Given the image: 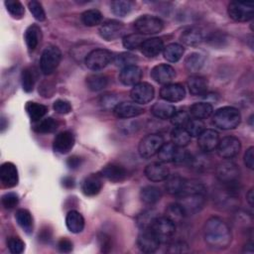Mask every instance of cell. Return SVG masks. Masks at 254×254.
<instances>
[{"instance_id":"cell-1","label":"cell","mask_w":254,"mask_h":254,"mask_svg":"<svg viewBox=\"0 0 254 254\" xmlns=\"http://www.w3.org/2000/svg\"><path fill=\"white\" fill-rule=\"evenodd\" d=\"M203 238L208 246L214 249H224L230 245L232 233L223 219L213 216L208 218L203 225Z\"/></svg>"},{"instance_id":"cell-2","label":"cell","mask_w":254,"mask_h":254,"mask_svg":"<svg viewBox=\"0 0 254 254\" xmlns=\"http://www.w3.org/2000/svg\"><path fill=\"white\" fill-rule=\"evenodd\" d=\"M212 121L216 127L222 130H230L239 125L241 114L238 109L232 106H224L214 112Z\"/></svg>"},{"instance_id":"cell-3","label":"cell","mask_w":254,"mask_h":254,"mask_svg":"<svg viewBox=\"0 0 254 254\" xmlns=\"http://www.w3.org/2000/svg\"><path fill=\"white\" fill-rule=\"evenodd\" d=\"M204 193L195 191H184L178 195V203L183 207L187 215L198 212L204 204Z\"/></svg>"},{"instance_id":"cell-4","label":"cell","mask_w":254,"mask_h":254,"mask_svg":"<svg viewBox=\"0 0 254 254\" xmlns=\"http://www.w3.org/2000/svg\"><path fill=\"white\" fill-rule=\"evenodd\" d=\"M62 61V52L56 46H48L42 53L40 65L44 74H51Z\"/></svg>"},{"instance_id":"cell-5","label":"cell","mask_w":254,"mask_h":254,"mask_svg":"<svg viewBox=\"0 0 254 254\" xmlns=\"http://www.w3.org/2000/svg\"><path fill=\"white\" fill-rule=\"evenodd\" d=\"M134 28L139 34L154 35L160 33L164 28L163 21L156 16L142 15L134 22Z\"/></svg>"},{"instance_id":"cell-6","label":"cell","mask_w":254,"mask_h":254,"mask_svg":"<svg viewBox=\"0 0 254 254\" xmlns=\"http://www.w3.org/2000/svg\"><path fill=\"white\" fill-rule=\"evenodd\" d=\"M113 61L112 53L105 49H95L87 54L84 63L85 65L94 71L100 70Z\"/></svg>"},{"instance_id":"cell-7","label":"cell","mask_w":254,"mask_h":254,"mask_svg":"<svg viewBox=\"0 0 254 254\" xmlns=\"http://www.w3.org/2000/svg\"><path fill=\"white\" fill-rule=\"evenodd\" d=\"M229 17L236 22H247L254 16V4L250 2L232 1L228 4Z\"/></svg>"},{"instance_id":"cell-8","label":"cell","mask_w":254,"mask_h":254,"mask_svg":"<svg viewBox=\"0 0 254 254\" xmlns=\"http://www.w3.org/2000/svg\"><path fill=\"white\" fill-rule=\"evenodd\" d=\"M150 229L156 235L160 243H165L175 234L176 224L166 216H158Z\"/></svg>"},{"instance_id":"cell-9","label":"cell","mask_w":254,"mask_h":254,"mask_svg":"<svg viewBox=\"0 0 254 254\" xmlns=\"http://www.w3.org/2000/svg\"><path fill=\"white\" fill-rule=\"evenodd\" d=\"M164 144V139L159 134H150L145 136L139 143L138 151L142 158L149 159L158 154L160 148Z\"/></svg>"},{"instance_id":"cell-10","label":"cell","mask_w":254,"mask_h":254,"mask_svg":"<svg viewBox=\"0 0 254 254\" xmlns=\"http://www.w3.org/2000/svg\"><path fill=\"white\" fill-rule=\"evenodd\" d=\"M239 176V168L233 162L224 161L216 167V178L222 185L238 183Z\"/></svg>"},{"instance_id":"cell-11","label":"cell","mask_w":254,"mask_h":254,"mask_svg":"<svg viewBox=\"0 0 254 254\" xmlns=\"http://www.w3.org/2000/svg\"><path fill=\"white\" fill-rule=\"evenodd\" d=\"M241 149V143L238 138L233 136H226L222 138L216 147L217 154L220 158L229 160L235 157Z\"/></svg>"},{"instance_id":"cell-12","label":"cell","mask_w":254,"mask_h":254,"mask_svg":"<svg viewBox=\"0 0 254 254\" xmlns=\"http://www.w3.org/2000/svg\"><path fill=\"white\" fill-rule=\"evenodd\" d=\"M155 95V90L152 84L148 82H139L135 84L131 91L130 96L134 102L138 104H146L150 102Z\"/></svg>"},{"instance_id":"cell-13","label":"cell","mask_w":254,"mask_h":254,"mask_svg":"<svg viewBox=\"0 0 254 254\" xmlns=\"http://www.w3.org/2000/svg\"><path fill=\"white\" fill-rule=\"evenodd\" d=\"M125 30L122 22L117 20H108L102 23L99 27V35L106 41H113L120 38Z\"/></svg>"},{"instance_id":"cell-14","label":"cell","mask_w":254,"mask_h":254,"mask_svg":"<svg viewBox=\"0 0 254 254\" xmlns=\"http://www.w3.org/2000/svg\"><path fill=\"white\" fill-rule=\"evenodd\" d=\"M137 245L142 252L153 253L159 248L160 241L150 228L141 229L137 239Z\"/></svg>"},{"instance_id":"cell-15","label":"cell","mask_w":254,"mask_h":254,"mask_svg":"<svg viewBox=\"0 0 254 254\" xmlns=\"http://www.w3.org/2000/svg\"><path fill=\"white\" fill-rule=\"evenodd\" d=\"M113 113L117 118L128 119L141 115L144 113V109L136 102H119L113 109Z\"/></svg>"},{"instance_id":"cell-16","label":"cell","mask_w":254,"mask_h":254,"mask_svg":"<svg viewBox=\"0 0 254 254\" xmlns=\"http://www.w3.org/2000/svg\"><path fill=\"white\" fill-rule=\"evenodd\" d=\"M176 76L175 68L167 64H160L155 65L151 70V77L158 83L168 84Z\"/></svg>"},{"instance_id":"cell-17","label":"cell","mask_w":254,"mask_h":254,"mask_svg":"<svg viewBox=\"0 0 254 254\" xmlns=\"http://www.w3.org/2000/svg\"><path fill=\"white\" fill-rule=\"evenodd\" d=\"M75 143L73 134L70 131H63L59 133L53 143V149L59 154H66L69 152Z\"/></svg>"},{"instance_id":"cell-18","label":"cell","mask_w":254,"mask_h":254,"mask_svg":"<svg viewBox=\"0 0 254 254\" xmlns=\"http://www.w3.org/2000/svg\"><path fill=\"white\" fill-rule=\"evenodd\" d=\"M0 180L4 188H13L18 185V170L13 163L6 162L0 168Z\"/></svg>"},{"instance_id":"cell-19","label":"cell","mask_w":254,"mask_h":254,"mask_svg":"<svg viewBox=\"0 0 254 254\" xmlns=\"http://www.w3.org/2000/svg\"><path fill=\"white\" fill-rule=\"evenodd\" d=\"M186 95L185 87L179 83L165 84L160 90V96L168 102H178Z\"/></svg>"},{"instance_id":"cell-20","label":"cell","mask_w":254,"mask_h":254,"mask_svg":"<svg viewBox=\"0 0 254 254\" xmlns=\"http://www.w3.org/2000/svg\"><path fill=\"white\" fill-rule=\"evenodd\" d=\"M218 142H219V136L215 130L204 129L203 132L198 136L197 145L202 152L207 153L216 149Z\"/></svg>"},{"instance_id":"cell-21","label":"cell","mask_w":254,"mask_h":254,"mask_svg":"<svg viewBox=\"0 0 254 254\" xmlns=\"http://www.w3.org/2000/svg\"><path fill=\"white\" fill-rule=\"evenodd\" d=\"M145 176L149 181L162 182L170 176V171L162 162H154L145 168Z\"/></svg>"},{"instance_id":"cell-22","label":"cell","mask_w":254,"mask_h":254,"mask_svg":"<svg viewBox=\"0 0 254 254\" xmlns=\"http://www.w3.org/2000/svg\"><path fill=\"white\" fill-rule=\"evenodd\" d=\"M103 182L101 174H90L87 176L82 184H81V190L87 196L96 195L102 189Z\"/></svg>"},{"instance_id":"cell-23","label":"cell","mask_w":254,"mask_h":254,"mask_svg":"<svg viewBox=\"0 0 254 254\" xmlns=\"http://www.w3.org/2000/svg\"><path fill=\"white\" fill-rule=\"evenodd\" d=\"M102 178L112 182V183H120L123 182L127 178V171L124 167L118 164H108L101 170Z\"/></svg>"},{"instance_id":"cell-24","label":"cell","mask_w":254,"mask_h":254,"mask_svg":"<svg viewBox=\"0 0 254 254\" xmlns=\"http://www.w3.org/2000/svg\"><path fill=\"white\" fill-rule=\"evenodd\" d=\"M142 69L135 65H130L121 69L119 73V80L124 85H135L140 82L142 78Z\"/></svg>"},{"instance_id":"cell-25","label":"cell","mask_w":254,"mask_h":254,"mask_svg":"<svg viewBox=\"0 0 254 254\" xmlns=\"http://www.w3.org/2000/svg\"><path fill=\"white\" fill-rule=\"evenodd\" d=\"M164 42L160 38L146 39L141 46L142 54L147 58H155L164 50Z\"/></svg>"},{"instance_id":"cell-26","label":"cell","mask_w":254,"mask_h":254,"mask_svg":"<svg viewBox=\"0 0 254 254\" xmlns=\"http://www.w3.org/2000/svg\"><path fill=\"white\" fill-rule=\"evenodd\" d=\"M65 224L70 232L79 233L84 228V218L78 211L70 210L66 214Z\"/></svg>"},{"instance_id":"cell-27","label":"cell","mask_w":254,"mask_h":254,"mask_svg":"<svg viewBox=\"0 0 254 254\" xmlns=\"http://www.w3.org/2000/svg\"><path fill=\"white\" fill-rule=\"evenodd\" d=\"M208 86L207 79L200 75H192L188 79V87L193 95H202L206 92Z\"/></svg>"},{"instance_id":"cell-28","label":"cell","mask_w":254,"mask_h":254,"mask_svg":"<svg viewBox=\"0 0 254 254\" xmlns=\"http://www.w3.org/2000/svg\"><path fill=\"white\" fill-rule=\"evenodd\" d=\"M25 42L30 51H34L41 42L42 32L38 25H31L25 31Z\"/></svg>"},{"instance_id":"cell-29","label":"cell","mask_w":254,"mask_h":254,"mask_svg":"<svg viewBox=\"0 0 254 254\" xmlns=\"http://www.w3.org/2000/svg\"><path fill=\"white\" fill-rule=\"evenodd\" d=\"M181 41L186 46L195 47L203 41L202 32L197 28H190L183 32L181 35Z\"/></svg>"},{"instance_id":"cell-30","label":"cell","mask_w":254,"mask_h":254,"mask_svg":"<svg viewBox=\"0 0 254 254\" xmlns=\"http://www.w3.org/2000/svg\"><path fill=\"white\" fill-rule=\"evenodd\" d=\"M186 179H184L183 177L179 176V175H173V176H169L166 179V190L170 193V194H174V195H179L186 185Z\"/></svg>"},{"instance_id":"cell-31","label":"cell","mask_w":254,"mask_h":254,"mask_svg":"<svg viewBox=\"0 0 254 254\" xmlns=\"http://www.w3.org/2000/svg\"><path fill=\"white\" fill-rule=\"evenodd\" d=\"M15 218L17 223L21 226V228L27 233L30 234L34 228V220L31 212L25 208H20L16 211Z\"/></svg>"},{"instance_id":"cell-32","label":"cell","mask_w":254,"mask_h":254,"mask_svg":"<svg viewBox=\"0 0 254 254\" xmlns=\"http://www.w3.org/2000/svg\"><path fill=\"white\" fill-rule=\"evenodd\" d=\"M176 112V107L167 102H157L151 107V113L159 119H170Z\"/></svg>"},{"instance_id":"cell-33","label":"cell","mask_w":254,"mask_h":254,"mask_svg":"<svg viewBox=\"0 0 254 254\" xmlns=\"http://www.w3.org/2000/svg\"><path fill=\"white\" fill-rule=\"evenodd\" d=\"M190 112L194 119L202 120L208 118L212 114L213 108L208 102H197L190 106Z\"/></svg>"},{"instance_id":"cell-34","label":"cell","mask_w":254,"mask_h":254,"mask_svg":"<svg viewBox=\"0 0 254 254\" xmlns=\"http://www.w3.org/2000/svg\"><path fill=\"white\" fill-rule=\"evenodd\" d=\"M162 197V191L159 188L154 186H147L140 191V198L146 204H154Z\"/></svg>"},{"instance_id":"cell-35","label":"cell","mask_w":254,"mask_h":254,"mask_svg":"<svg viewBox=\"0 0 254 254\" xmlns=\"http://www.w3.org/2000/svg\"><path fill=\"white\" fill-rule=\"evenodd\" d=\"M25 108H26V111H27L28 115L30 116L31 120L34 122H38L41 119H43V117L48 112V107L46 105L38 103V102H34V101L27 102Z\"/></svg>"},{"instance_id":"cell-36","label":"cell","mask_w":254,"mask_h":254,"mask_svg":"<svg viewBox=\"0 0 254 254\" xmlns=\"http://www.w3.org/2000/svg\"><path fill=\"white\" fill-rule=\"evenodd\" d=\"M203 64L204 58L198 53H191L185 60V67L190 73H195L200 70Z\"/></svg>"},{"instance_id":"cell-37","label":"cell","mask_w":254,"mask_h":254,"mask_svg":"<svg viewBox=\"0 0 254 254\" xmlns=\"http://www.w3.org/2000/svg\"><path fill=\"white\" fill-rule=\"evenodd\" d=\"M108 84V78L102 73H92L86 77V85L91 91H99Z\"/></svg>"},{"instance_id":"cell-38","label":"cell","mask_w":254,"mask_h":254,"mask_svg":"<svg viewBox=\"0 0 254 254\" xmlns=\"http://www.w3.org/2000/svg\"><path fill=\"white\" fill-rule=\"evenodd\" d=\"M184 47L180 44H169L167 47L164 48L163 50V55L164 58L170 62V63H177L178 61L181 60L184 54Z\"/></svg>"},{"instance_id":"cell-39","label":"cell","mask_w":254,"mask_h":254,"mask_svg":"<svg viewBox=\"0 0 254 254\" xmlns=\"http://www.w3.org/2000/svg\"><path fill=\"white\" fill-rule=\"evenodd\" d=\"M171 138L172 143L179 148L186 147L190 142V135L188 133L186 128L175 127L171 133Z\"/></svg>"},{"instance_id":"cell-40","label":"cell","mask_w":254,"mask_h":254,"mask_svg":"<svg viewBox=\"0 0 254 254\" xmlns=\"http://www.w3.org/2000/svg\"><path fill=\"white\" fill-rule=\"evenodd\" d=\"M165 214H166L165 216L167 218H169L170 220H172L175 224L181 222L187 216L183 207L178 202H174V203L169 204L166 208Z\"/></svg>"},{"instance_id":"cell-41","label":"cell","mask_w":254,"mask_h":254,"mask_svg":"<svg viewBox=\"0 0 254 254\" xmlns=\"http://www.w3.org/2000/svg\"><path fill=\"white\" fill-rule=\"evenodd\" d=\"M110 8L114 15L124 17L131 12L133 3L128 0H115L110 3Z\"/></svg>"},{"instance_id":"cell-42","label":"cell","mask_w":254,"mask_h":254,"mask_svg":"<svg viewBox=\"0 0 254 254\" xmlns=\"http://www.w3.org/2000/svg\"><path fill=\"white\" fill-rule=\"evenodd\" d=\"M178 147L175 146L172 142L169 143H164L162 147L160 148L158 152V157L159 160L162 163H169V162H174L175 156L177 153Z\"/></svg>"},{"instance_id":"cell-43","label":"cell","mask_w":254,"mask_h":254,"mask_svg":"<svg viewBox=\"0 0 254 254\" xmlns=\"http://www.w3.org/2000/svg\"><path fill=\"white\" fill-rule=\"evenodd\" d=\"M81 21L87 27H94L102 22V14L96 9H89L81 14Z\"/></svg>"},{"instance_id":"cell-44","label":"cell","mask_w":254,"mask_h":254,"mask_svg":"<svg viewBox=\"0 0 254 254\" xmlns=\"http://www.w3.org/2000/svg\"><path fill=\"white\" fill-rule=\"evenodd\" d=\"M158 216V213L153 209L145 210L137 216V224L141 229L151 228L153 222Z\"/></svg>"},{"instance_id":"cell-45","label":"cell","mask_w":254,"mask_h":254,"mask_svg":"<svg viewBox=\"0 0 254 254\" xmlns=\"http://www.w3.org/2000/svg\"><path fill=\"white\" fill-rule=\"evenodd\" d=\"M59 123L52 117L41 119L34 126V130L38 133H52L57 130Z\"/></svg>"},{"instance_id":"cell-46","label":"cell","mask_w":254,"mask_h":254,"mask_svg":"<svg viewBox=\"0 0 254 254\" xmlns=\"http://www.w3.org/2000/svg\"><path fill=\"white\" fill-rule=\"evenodd\" d=\"M145 40L146 39L142 34H139V33L129 34L123 38V46L128 50H135V49L141 48Z\"/></svg>"},{"instance_id":"cell-47","label":"cell","mask_w":254,"mask_h":254,"mask_svg":"<svg viewBox=\"0 0 254 254\" xmlns=\"http://www.w3.org/2000/svg\"><path fill=\"white\" fill-rule=\"evenodd\" d=\"M5 6L10 15L16 19H21L24 16L25 9L20 1L17 0H6Z\"/></svg>"},{"instance_id":"cell-48","label":"cell","mask_w":254,"mask_h":254,"mask_svg":"<svg viewBox=\"0 0 254 254\" xmlns=\"http://www.w3.org/2000/svg\"><path fill=\"white\" fill-rule=\"evenodd\" d=\"M136 62L137 58L130 53H121L113 58V63L117 66H121L122 68L130 65H135Z\"/></svg>"},{"instance_id":"cell-49","label":"cell","mask_w":254,"mask_h":254,"mask_svg":"<svg viewBox=\"0 0 254 254\" xmlns=\"http://www.w3.org/2000/svg\"><path fill=\"white\" fill-rule=\"evenodd\" d=\"M21 81H22V86L23 89L26 92H31L34 89V84H35V79L33 75V71L29 68L26 67L22 70L21 73Z\"/></svg>"},{"instance_id":"cell-50","label":"cell","mask_w":254,"mask_h":254,"mask_svg":"<svg viewBox=\"0 0 254 254\" xmlns=\"http://www.w3.org/2000/svg\"><path fill=\"white\" fill-rule=\"evenodd\" d=\"M186 130L190 137H198L204 130V123L199 119H190L186 126Z\"/></svg>"},{"instance_id":"cell-51","label":"cell","mask_w":254,"mask_h":254,"mask_svg":"<svg viewBox=\"0 0 254 254\" xmlns=\"http://www.w3.org/2000/svg\"><path fill=\"white\" fill-rule=\"evenodd\" d=\"M170 119H171V123L175 127H181V128H186L187 124L190 120L189 113H187L186 111H176Z\"/></svg>"},{"instance_id":"cell-52","label":"cell","mask_w":254,"mask_h":254,"mask_svg":"<svg viewBox=\"0 0 254 254\" xmlns=\"http://www.w3.org/2000/svg\"><path fill=\"white\" fill-rule=\"evenodd\" d=\"M28 7L34 18L38 21H44L46 19V13L42 6V4L39 1L32 0L28 3Z\"/></svg>"},{"instance_id":"cell-53","label":"cell","mask_w":254,"mask_h":254,"mask_svg":"<svg viewBox=\"0 0 254 254\" xmlns=\"http://www.w3.org/2000/svg\"><path fill=\"white\" fill-rule=\"evenodd\" d=\"M7 246L11 253L13 254H20L24 251L25 243L23 240L17 236H12L7 240Z\"/></svg>"},{"instance_id":"cell-54","label":"cell","mask_w":254,"mask_h":254,"mask_svg":"<svg viewBox=\"0 0 254 254\" xmlns=\"http://www.w3.org/2000/svg\"><path fill=\"white\" fill-rule=\"evenodd\" d=\"M2 205L6 209L14 208L19 202V196L15 192H6L1 198Z\"/></svg>"},{"instance_id":"cell-55","label":"cell","mask_w":254,"mask_h":254,"mask_svg":"<svg viewBox=\"0 0 254 254\" xmlns=\"http://www.w3.org/2000/svg\"><path fill=\"white\" fill-rule=\"evenodd\" d=\"M99 103L103 109H111V108L114 109V107L119 103V101L117 96L111 93H107L101 96Z\"/></svg>"},{"instance_id":"cell-56","label":"cell","mask_w":254,"mask_h":254,"mask_svg":"<svg viewBox=\"0 0 254 254\" xmlns=\"http://www.w3.org/2000/svg\"><path fill=\"white\" fill-rule=\"evenodd\" d=\"M54 110L60 114H67L71 111V105L67 100L58 99L54 102Z\"/></svg>"},{"instance_id":"cell-57","label":"cell","mask_w":254,"mask_h":254,"mask_svg":"<svg viewBox=\"0 0 254 254\" xmlns=\"http://www.w3.org/2000/svg\"><path fill=\"white\" fill-rule=\"evenodd\" d=\"M169 253H186L189 252V245L185 241H175L169 245Z\"/></svg>"},{"instance_id":"cell-58","label":"cell","mask_w":254,"mask_h":254,"mask_svg":"<svg viewBox=\"0 0 254 254\" xmlns=\"http://www.w3.org/2000/svg\"><path fill=\"white\" fill-rule=\"evenodd\" d=\"M98 242H99V246H100V249L102 252L107 253L111 250V247H112L111 239L105 233H100L98 235Z\"/></svg>"},{"instance_id":"cell-59","label":"cell","mask_w":254,"mask_h":254,"mask_svg":"<svg viewBox=\"0 0 254 254\" xmlns=\"http://www.w3.org/2000/svg\"><path fill=\"white\" fill-rule=\"evenodd\" d=\"M244 164L247 168L252 170L254 168V148L250 147L244 154Z\"/></svg>"},{"instance_id":"cell-60","label":"cell","mask_w":254,"mask_h":254,"mask_svg":"<svg viewBox=\"0 0 254 254\" xmlns=\"http://www.w3.org/2000/svg\"><path fill=\"white\" fill-rule=\"evenodd\" d=\"M58 248L61 252L68 253L72 250V242L67 238H61L58 242Z\"/></svg>"},{"instance_id":"cell-61","label":"cell","mask_w":254,"mask_h":254,"mask_svg":"<svg viewBox=\"0 0 254 254\" xmlns=\"http://www.w3.org/2000/svg\"><path fill=\"white\" fill-rule=\"evenodd\" d=\"M81 163H82V160L78 156H71L66 161L67 167L72 170L79 168L81 166Z\"/></svg>"},{"instance_id":"cell-62","label":"cell","mask_w":254,"mask_h":254,"mask_svg":"<svg viewBox=\"0 0 254 254\" xmlns=\"http://www.w3.org/2000/svg\"><path fill=\"white\" fill-rule=\"evenodd\" d=\"M63 186L66 189H72L75 185L74 183V180L71 178V177H65L63 179Z\"/></svg>"},{"instance_id":"cell-63","label":"cell","mask_w":254,"mask_h":254,"mask_svg":"<svg viewBox=\"0 0 254 254\" xmlns=\"http://www.w3.org/2000/svg\"><path fill=\"white\" fill-rule=\"evenodd\" d=\"M39 237H40V240L42 241H48L51 238V232L48 229H44L39 234Z\"/></svg>"},{"instance_id":"cell-64","label":"cell","mask_w":254,"mask_h":254,"mask_svg":"<svg viewBox=\"0 0 254 254\" xmlns=\"http://www.w3.org/2000/svg\"><path fill=\"white\" fill-rule=\"evenodd\" d=\"M246 199L249 203L250 206H253V202H254V193H253V189H250L249 191L246 194Z\"/></svg>"}]
</instances>
